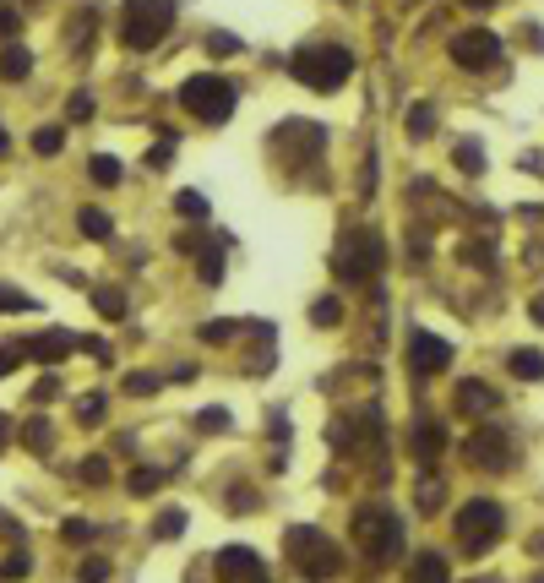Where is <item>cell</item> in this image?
<instances>
[{"mask_svg":"<svg viewBox=\"0 0 544 583\" xmlns=\"http://www.w3.org/2000/svg\"><path fill=\"white\" fill-rule=\"evenodd\" d=\"M289 77L305 82L310 93H332V88H344L354 77V49L344 44H305L289 55Z\"/></svg>","mask_w":544,"mask_h":583,"instance_id":"cell-1","label":"cell"},{"mask_svg":"<svg viewBox=\"0 0 544 583\" xmlns=\"http://www.w3.org/2000/svg\"><path fill=\"white\" fill-rule=\"evenodd\" d=\"M169 28H174V0H125L120 6V44L136 55L158 49Z\"/></svg>","mask_w":544,"mask_h":583,"instance_id":"cell-2","label":"cell"},{"mask_svg":"<svg viewBox=\"0 0 544 583\" xmlns=\"http://www.w3.org/2000/svg\"><path fill=\"white\" fill-rule=\"evenodd\" d=\"M284 551H289V562H294L310 583H327V578L344 572V551H337L321 529H310V524H294V529L284 535Z\"/></svg>","mask_w":544,"mask_h":583,"instance_id":"cell-3","label":"cell"},{"mask_svg":"<svg viewBox=\"0 0 544 583\" xmlns=\"http://www.w3.org/2000/svg\"><path fill=\"white\" fill-rule=\"evenodd\" d=\"M354 540H360V551L370 556V567H392V562L403 556V524H397L381 502H370V507L354 512Z\"/></svg>","mask_w":544,"mask_h":583,"instance_id":"cell-4","label":"cell"},{"mask_svg":"<svg viewBox=\"0 0 544 583\" xmlns=\"http://www.w3.org/2000/svg\"><path fill=\"white\" fill-rule=\"evenodd\" d=\"M457 551L463 556H485L496 540H501V529H506V512L490 502V496H473L468 507H457Z\"/></svg>","mask_w":544,"mask_h":583,"instance_id":"cell-5","label":"cell"},{"mask_svg":"<svg viewBox=\"0 0 544 583\" xmlns=\"http://www.w3.org/2000/svg\"><path fill=\"white\" fill-rule=\"evenodd\" d=\"M234 82L229 77H213V72H201V77H191L185 88H180V104L201 120V125H224L229 115H234Z\"/></svg>","mask_w":544,"mask_h":583,"instance_id":"cell-6","label":"cell"},{"mask_svg":"<svg viewBox=\"0 0 544 583\" xmlns=\"http://www.w3.org/2000/svg\"><path fill=\"white\" fill-rule=\"evenodd\" d=\"M381 262H387V251H381V235H370V229H349V240L332 256V268L344 284H370L381 273Z\"/></svg>","mask_w":544,"mask_h":583,"instance_id":"cell-7","label":"cell"},{"mask_svg":"<svg viewBox=\"0 0 544 583\" xmlns=\"http://www.w3.org/2000/svg\"><path fill=\"white\" fill-rule=\"evenodd\" d=\"M452 60H457L463 72H496L501 60H506V49H501V39H496V33L468 28V33H457V39H452Z\"/></svg>","mask_w":544,"mask_h":583,"instance_id":"cell-8","label":"cell"},{"mask_svg":"<svg viewBox=\"0 0 544 583\" xmlns=\"http://www.w3.org/2000/svg\"><path fill=\"white\" fill-rule=\"evenodd\" d=\"M463 452H468V459L480 464L485 475H506V469L517 464V459H512V436H506L501 425H480V431L463 442Z\"/></svg>","mask_w":544,"mask_h":583,"instance_id":"cell-9","label":"cell"},{"mask_svg":"<svg viewBox=\"0 0 544 583\" xmlns=\"http://www.w3.org/2000/svg\"><path fill=\"white\" fill-rule=\"evenodd\" d=\"M446 365H452V344H446V339H436V333H425V328L408 333V371H414V376H436V371H446Z\"/></svg>","mask_w":544,"mask_h":583,"instance_id":"cell-10","label":"cell"},{"mask_svg":"<svg viewBox=\"0 0 544 583\" xmlns=\"http://www.w3.org/2000/svg\"><path fill=\"white\" fill-rule=\"evenodd\" d=\"M218 583H272L267 578V567H261V556L251 551V545H229V551H218Z\"/></svg>","mask_w":544,"mask_h":583,"instance_id":"cell-11","label":"cell"},{"mask_svg":"<svg viewBox=\"0 0 544 583\" xmlns=\"http://www.w3.org/2000/svg\"><path fill=\"white\" fill-rule=\"evenodd\" d=\"M196 273H201V284L208 289H218L224 284V251H229V235H196Z\"/></svg>","mask_w":544,"mask_h":583,"instance_id":"cell-12","label":"cell"},{"mask_svg":"<svg viewBox=\"0 0 544 583\" xmlns=\"http://www.w3.org/2000/svg\"><path fill=\"white\" fill-rule=\"evenodd\" d=\"M22 349V360H38V365H60L65 355L77 349V339L72 333H38V339H28V344H17Z\"/></svg>","mask_w":544,"mask_h":583,"instance_id":"cell-13","label":"cell"},{"mask_svg":"<svg viewBox=\"0 0 544 583\" xmlns=\"http://www.w3.org/2000/svg\"><path fill=\"white\" fill-rule=\"evenodd\" d=\"M408 442H414V459H420L425 469H430V464L441 459V452H446V431H441L436 420H420V425H414V436H408Z\"/></svg>","mask_w":544,"mask_h":583,"instance_id":"cell-14","label":"cell"},{"mask_svg":"<svg viewBox=\"0 0 544 583\" xmlns=\"http://www.w3.org/2000/svg\"><path fill=\"white\" fill-rule=\"evenodd\" d=\"M452 404H457V409H468V415H490V409H501V399L490 393L485 382H457V393H452Z\"/></svg>","mask_w":544,"mask_h":583,"instance_id":"cell-15","label":"cell"},{"mask_svg":"<svg viewBox=\"0 0 544 583\" xmlns=\"http://www.w3.org/2000/svg\"><path fill=\"white\" fill-rule=\"evenodd\" d=\"M33 72V49L28 44H6L0 49V82H22Z\"/></svg>","mask_w":544,"mask_h":583,"instance_id":"cell-16","label":"cell"},{"mask_svg":"<svg viewBox=\"0 0 544 583\" xmlns=\"http://www.w3.org/2000/svg\"><path fill=\"white\" fill-rule=\"evenodd\" d=\"M408 583H452V567H446V556L425 551L414 567H408Z\"/></svg>","mask_w":544,"mask_h":583,"instance_id":"cell-17","label":"cell"},{"mask_svg":"<svg viewBox=\"0 0 544 583\" xmlns=\"http://www.w3.org/2000/svg\"><path fill=\"white\" fill-rule=\"evenodd\" d=\"M506 365H512L517 382H544V349H512Z\"/></svg>","mask_w":544,"mask_h":583,"instance_id":"cell-18","label":"cell"},{"mask_svg":"<svg viewBox=\"0 0 544 583\" xmlns=\"http://www.w3.org/2000/svg\"><path fill=\"white\" fill-rule=\"evenodd\" d=\"M403 132L414 137V142H425V137L436 132V104H414V109L403 115Z\"/></svg>","mask_w":544,"mask_h":583,"instance_id":"cell-19","label":"cell"},{"mask_svg":"<svg viewBox=\"0 0 544 583\" xmlns=\"http://www.w3.org/2000/svg\"><path fill=\"white\" fill-rule=\"evenodd\" d=\"M77 229H82L88 240H109V235H115V224H109L104 208H82V213H77Z\"/></svg>","mask_w":544,"mask_h":583,"instance_id":"cell-20","label":"cell"},{"mask_svg":"<svg viewBox=\"0 0 544 583\" xmlns=\"http://www.w3.org/2000/svg\"><path fill=\"white\" fill-rule=\"evenodd\" d=\"M452 159H457L463 175H485V153H480V142H473V137H463V142L452 148Z\"/></svg>","mask_w":544,"mask_h":583,"instance_id":"cell-21","label":"cell"},{"mask_svg":"<svg viewBox=\"0 0 544 583\" xmlns=\"http://www.w3.org/2000/svg\"><path fill=\"white\" fill-rule=\"evenodd\" d=\"M310 322H316V328H337V322H344V300H337V295H321V300L310 305Z\"/></svg>","mask_w":544,"mask_h":583,"instance_id":"cell-22","label":"cell"},{"mask_svg":"<svg viewBox=\"0 0 544 583\" xmlns=\"http://www.w3.org/2000/svg\"><path fill=\"white\" fill-rule=\"evenodd\" d=\"M65 148V125H44V132H33V153L38 159H55Z\"/></svg>","mask_w":544,"mask_h":583,"instance_id":"cell-23","label":"cell"},{"mask_svg":"<svg viewBox=\"0 0 544 583\" xmlns=\"http://www.w3.org/2000/svg\"><path fill=\"white\" fill-rule=\"evenodd\" d=\"M93 311L115 322V316H125V295L120 289H93Z\"/></svg>","mask_w":544,"mask_h":583,"instance_id":"cell-24","label":"cell"},{"mask_svg":"<svg viewBox=\"0 0 544 583\" xmlns=\"http://www.w3.org/2000/svg\"><path fill=\"white\" fill-rule=\"evenodd\" d=\"M93 535H98V529L88 524V518H65V524H60V540H65V545H88Z\"/></svg>","mask_w":544,"mask_h":583,"instance_id":"cell-25","label":"cell"},{"mask_svg":"<svg viewBox=\"0 0 544 583\" xmlns=\"http://www.w3.org/2000/svg\"><path fill=\"white\" fill-rule=\"evenodd\" d=\"M109 572H115L109 556H88V562L77 567V583H109Z\"/></svg>","mask_w":544,"mask_h":583,"instance_id":"cell-26","label":"cell"},{"mask_svg":"<svg viewBox=\"0 0 544 583\" xmlns=\"http://www.w3.org/2000/svg\"><path fill=\"white\" fill-rule=\"evenodd\" d=\"M125 485H131V496H153V491L164 485V475H158V469H131Z\"/></svg>","mask_w":544,"mask_h":583,"instance_id":"cell-27","label":"cell"},{"mask_svg":"<svg viewBox=\"0 0 544 583\" xmlns=\"http://www.w3.org/2000/svg\"><path fill=\"white\" fill-rule=\"evenodd\" d=\"M180 529H185V512H180V507H169V512L158 518V524H153V540H174Z\"/></svg>","mask_w":544,"mask_h":583,"instance_id":"cell-28","label":"cell"},{"mask_svg":"<svg viewBox=\"0 0 544 583\" xmlns=\"http://www.w3.org/2000/svg\"><path fill=\"white\" fill-rule=\"evenodd\" d=\"M234 333H240V322L224 316V322H208V328H201V344H229Z\"/></svg>","mask_w":544,"mask_h":583,"instance_id":"cell-29","label":"cell"},{"mask_svg":"<svg viewBox=\"0 0 544 583\" xmlns=\"http://www.w3.org/2000/svg\"><path fill=\"white\" fill-rule=\"evenodd\" d=\"M88 175H93V180H98V185H115V180H120V164H115V159H109V153H98V159H93V164H88Z\"/></svg>","mask_w":544,"mask_h":583,"instance_id":"cell-30","label":"cell"},{"mask_svg":"<svg viewBox=\"0 0 544 583\" xmlns=\"http://www.w3.org/2000/svg\"><path fill=\"white\" fill-rule=\"evenodd\" d=\"M77 420H82V425H104V393H88V399L77 404Z\"/></svg>","mask_w":544,"mask_h":583,"instance_id":"cell-31","label":"cell"},{"mask_svg":"<svg viewBox=\"0 0 544 583\" xmlns=\"http://www.w3.org/2000/svg\"><path fill=\"white\" fill-rule=\"evenodd\" d=\"M22 436H28V447H38V452H49V442H55L49 420H28V425H22Z\"/></svg>","mask_w":544,"mask_h":583,"instance_id":"cell-32","label":"cell"},{"mask_svg":"<svg viewBox=\"0 0 544 583\" xmlns=\"http://www.w3.org/2000/svg\"><path fill=\"white\" fill-rule=\"evenodd\" d=\"M185 219H208V197H201V191H180V202H174Z\"/></svg>","mask_w":544,"mask_h":583,"instance_id":"cell-33","label":"cell"},{"mask_svg":"<svg viewBox=\"0 0 544 583\" xmlns=\"http://www.w3.org/2000/svg\"><path fill=\"white\" fill-rule=\"evenodd\" d=\"M125 393H131V399L158 393V376H148V371H131V376H125Z\"/></svg>","mask_w":544,"mask_h":583,"instance_id":"cell-34","label":"cell"},{"mask_svg":"<svg viewBox=\"0 0 544 583\" xmlns=\"http://www.w3.org/2000/svg\"><path fill=\"white\" fill-rule=\"evenodd\" d=\"M0 311H33V295L12 289V284H0Z\"/></svg>","mask_w":544,"mask_h":583,"instance_id":"cell-35","label":"cell"},{"mask_svg":"<svg viewBox=\"0 0 544 583\" xmlns=\"http://www.w3.org/2000/svg\"><path fill=\"white\" fill-rule=\"evenodd\" d=\"M169 159H174V137H164L158 148H148V169H169Z\"/></svg>","mask_w":544,"mask_h":583,"instance_id":"cell-36","label":"cell"},{"mask_svg":"<svg viewBox=\"0 0 544 583\" xmlns=\"http://www.w3.org/2000/svg\"><path fill=\"white\" fill-rule=\"evenodd\" d=\"M196 431H229V415L224 409H201L196 415Z\"/></svg>","mask_w":544,"mask_h":583,"instance_id":"cell-37","label":"cell"},{"mask_svg":"<svg viewBox=\"0 0 544 583\" xmlns=\"http://www.w3.org/2000/svg\"><path fill=\"white\" fill-rule=\"evenodd\" d=\"M65 115H72V120H93V93H72Z\"/></svg>","mask_w":544,"mask_h":583,"instance_id":"cell-38","label":"cell"},{"mask_svg":"<svg viewBox=\"0 0 544 583\" xmlns=\"http://www.w3.org/2000/svg\"><path fill=\"white\" fill-rule=\"evenodd\" d=\"M28 567H33V562H28V551H12V556H6V567H0V578H28Z\"/></svg>","mask_w":544,"mask_h":583,"instance_id":"cell-39","label":"cell"},{"mask_svg":"<svg viewBox=\"0 0 544 583\" xmlns=\"http://www.w3.org/2000/svg\"><path fill=\"white\" fill-rule=\"evenodd\" d=\"M441 507V480H425L420 485V512H436Z\"/></svg>","mask_w":544,"mask_h":583,"instance_id":"cell-40","label":"cell"},{"mask_svg":"<svg viewBox=\"0 0 544 583\" xmlns=\"http://www.w3.org/2000/svg\"><path fill=\"white\" fill-rule=\"evenodd\" d=\"M82 480H88V485H104V480H109V464H104V459H88V464H82Z\"/></svg>","mask_w":544,"mask_h":583,"instance_id":"cell-41","label":"cell"},{"mask_svg":"<svg viewBox=\"0 0 544 583\" xmlns=\"http://www.w3.org/2000/svg\"><path fill=\"white\" fill-rule=\"evenodd\" d=\"M229 507H234V512H256L261 502H256V491H251V485H240V491L229 496Z\"/></svg>","mask_w":544,"mask_h":583,"instance_id":"cell-42","label":"cell"},{"mask_svg":"<svg viewBox=\"0 0 544 583\" xmlns=\"http://www.w3.org/2000/svg\"><path fill=\"white\" fill-rule=\"evenodd\" d=\"M208 49H213V55H234V49H240V39H234V33H213V39H208Z\"/></svg>","mask_w":544,"mask_h":583,"instance_id":"cell-43","label":"cell"},{"mask_svg":"<svg viewBox=\"0 0 544 583\" xmlns=\"http://www.w3.org/2000/svg\"><path fill=\"white\" fill-rule=\"evenodd\" d=\"M17 28H22V17H17V12H12V6H0V39H12V33H17Z\"/></svg>","mask_w":544,"mask_h":583,"instance_id":"cell-44","label":"cell"},{"mask_svg":"<svg viewBox=\"0 0 544 583\" xmlns=\"http://www.w3.org/2000/svg\"><path fill=\"white\" fill-rule=\"evenodd\" d=\"M55 393H60V382H55V376H44V382H38V387H33V404H49V399H55Z\"/></svg>","mask_w":544,"mask_h":583,"instance_id":"cell-45","label":"cell"},{"mask_svg":"<svg viewBox=\"0 0 544 583\" xmlns=\"http://www.w3.org/2000/svg\"><path fill=\"white\" fill-rule=\"evenodd\" d=\"M22 360V349L17 344H6V349H0V376H12V365Z\"/></svg>","mask_w":544,"mask_h":583,"instance_id":"cell-46","label":"cell"},{"mask_svg":"<svg viewBox=\"0 0 544 583\" xmlns=\"http://www.w3.org/2000/svg\"><path fill=\"white\" fill-rule=\"evenodd\" d=\"M463 256H468V262H480V268H490V251L485 245H463Z\"/></svg>","mask_w":544,"mask_h":583,"instance_id":"cell-47","label":"cell"},{"mask_svg":"<svg viewBox=\"0 0 544 583\" xmlns=\"http://www.w3.org/2000/svg\"><path fill=\"white\" fill-rule=\"evenodd\" d=\"M12 436H17V425H12L6 415H0V452H6V447H12Z\"/></svg>","mask_w":544,"mask_h":583,"instance_id":"cell-48","label":"cell"},{"mask_svg":"<svg viewBox=\"0 0 544 583\" xmlns=\"http://www.w3.org/2000/svg\"><path fill=\"white\" fill-rule=\"evenodd\" d=\"M528 311H533V322H539V328H544V295H539V300H533Z\"/></svg>","mask_w":544,"mask_h":583,"instance_id":"cell-49","label":"cell"},{"mask_svg":"<svg viewBox=\"0 0 544 583\" xmlns=\"http://www.w3.org/2000/svg\"><path fill=\"white\" fill-rule=\"evenodd\" d=\"M463 6H473V12H485V6H496V0H463Z\"/></svg>","mask_w":544,"mask_h":583,"instance_id":"cell-50","label":"cell"},{"mask_svg":"<svg viewBox=\"0 0 544 583\" xmlns=\"http://www.w3.org/2000/svg\"><path fill=\"white\" fill-rule=\"evenodd\" d=\"M6 148H12V142H6V132H0V153H6Z\"/></svg>","mask_w":544,"mask_h":583,"instance_id":"cell-51","label":"cell"},{"mask_svg":"<svg viewBox=\"0 0 544 583\" xmlns=\"http://www.w3.org/2000/svg\"><path fill=\"white\" fill-rule=\"evenodd\" d=\"M533 583H544V572H539V578H533Z\"/></svg>","mask_w":544,"mask_h":583,"instance_id":"cell-52","label":"cell"}]
</instances>
